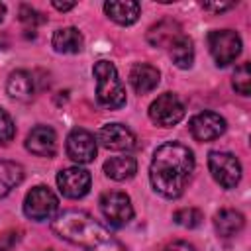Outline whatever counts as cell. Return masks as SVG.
Segmentation results:
<instances>
[{
	"label": "cell",
	"instance_id": "cell-19",
	"mask_svg": "<svg viewBox=\"0 0 251 251\" xmlns=\"http://www.w3.org/2000/svg\"><path fill=\"white\" fill-rule=\"evenodd\" d=\"M135 171H137V161L131 155L112 157L104 163V173L112 180H127L135 175Z\"/></svg>",
	"mask_w": 251,
	"mask_h": 251
},
{
	"label": "cell",
	"instance_id": "cell-12",
	"mask_svg": "<svg viewBox=\"0 0 251 251\" xmlns=\"http://www.w3.org/2000/svg\"><path fill=\"white\" fill-rule=\"evenodd\" d=\"M96 141H100V145H104L106 149L112 151H129L135 147V135L133 131L124 126V124H106L98 129Z\"/></svg>",
	"mask_w": 251,
	"mask_h": 251
},
{
	"label": "cell",
	"instance_id": "cell-2",
	"mask_svg": "<svg viewBox=\"0 0 251 251\" xmlns=\"http://www.w3.org/2000/svg\"><path fill=\"white\" fill-rule=\"evenodd\" d=\"M51 231L84 251H126L124 243L108 227L80 210L59 212L51 220Z\"/></svg>",
	"mask_w": 251,
	"mask_h": 251
},
{
	"label": "cell",
	"instance_id": "cell-3",
	"mask_svg": "<svg viewBox=\"0 0 251 251\" xmlns=\"http://www.w3.org/2000/svg\"><path fill=\"white\" fill-rule=\"evenodd\" d=\"M94 78H96V100L110 110H118L126 104V88L118 76L116 67L110 61L94 63Z\"/></svg>",
	"mask_w": 251,
	"mask_h": 251
},
{
	"label": "cell",
	"instance_id": "cell-4",
	"mask_svg": "<svg viewBox=\"0 0 251 251\" xmlns=\"http://www.w3.org/2000/svg\"><path fill=\"white\" fill-rule=\"evenodd\" d=\"M59 198L53 194L51 188L39 184L33 186L24 198V214L33 222H45L57 216Z\"/></svg>",
	"mask_w": 251,
	"mask_h": 251
},
{
	"label": "cell",
	"instance_id": "cell-1",
	"mask_svg": "<svg viewBox=\"0 0 251 251\" xmlns=\"http://www.w3.org/2000/svg\"><path fill=\"white\" fill-rule=\"evenodd\" d=\"M192 171H194L192 151L178 141H167L159 145L153 153L149 165V180L155 192L175 200L182 196L192 176Z\"/></svg>",
	"mask_w": 251,
	"mask_h": 251
},
{
	"label": "cell",
	"instance_id": "cell-11",
	"mask_svg": "<svg viewBox=\"0 0 251 251\" xmlns=\"http://www.w3.org/2000/svg\"><path fill=\"white\" fill-rule=\"evenodd\" d=\"M188 127L196 141H212V139H218L226 131L227 124L216 112H200L190 120Z\"/></svg>",
	"mask_w": 251,
	"mask_h": 251
},
{
	"label": "cell",
	"instance_id": "cell-7",
	"mask_svg": "<svg viewBox=\"0 0 251 251\" xmlns=\"http://www.w3.org/2000/svg\"><path fill=\"white\" fill-rule=\"evenodd\" d=\"M100 212L114 227H124L133 218V206L126 192L112 190L100 196Z\"/></svg>",
	"mask_w": 251,
	"mask_h": 251
},
{
	"label": "cell",
	"instance_id": "cell-25",
	"mask_svg": "<svg viewBox=\"0 0 251 251\" xmlns=\"http://www.w3.org/2000/svg\"><path fill=\"white\" fill-rule=\"evenodd\" d=\"M16 135V126H14V120L12 116L0 108V143L2 145H8Z\"/></svg>",
	"mask_w": 251,
	"mask_h": 251
},
{
	"label": "cell",
	"instance_id": "cell-31",
	"mask_svg": "<svg viewBox=\"0 0 251 251\" xmlns=\"http://www.w3.org/2000/svg\"><path fill=\"white\" fill-rule=\"evenodd\" d=\"M4 16H6V6H4V4L0 2V22L4 20Z\"/></svg>",
	"mask_w": 251,
	"mask_h": 251
},
{
	"label": "cell",
	"instance_id": "cell-14",
	"mask_svg": "<svg viewBox=\"0 0 251 251\" xmlns=\"http://www.w3.org/2000/svg\"><path fill=\"white\" fill-rule=\"evenodd\" d=\"M159 78H161L159 69L149 63H135L129 71V84L137 94H147L155 90L159 84Z\"/></svg>",
	"mask_w": 251,
	"mask_h": 251
},
{
	"label": "cell",
	"instance_id": "cell-29",
	"mask_svg": "<svg viewBox=\"0 0 251 251\" xmlns=\"http://www.w3.org/2000/svg\"><path fill=\"white\" fill-rule=\"evenodd\" d=\"M163 251H196L188 241H173V243H169Z\"/></svg>",
	"mask_w": 251,
	"mask_h": 251
},
{
	"label": "cell",
	"instance_id": "cell-20",
	"mask_svg": "<svg viewBox=\"0 0 251 251\" xmlns=\"http://www.w3.org/2000/svg\"><path fill=\"white\" fill-rule=\"evenodd\" d=\"M6 92L16 100H29L33 96V78L27 71H14L8 76Z\"/></svg>",
	"mask_w": 251,
	"mask_h": 251
},
{
	"label": "cell",
	"instance_id": "cell-22",
	"mask_svg": "<svg viewBox=\"0 0 251 251\" xmlns=\"http://www.w3.org/2000/svg\"><path fill=\"white\" fill-rule=\"evenodd\" d=\"M169 55H171L173 63L178 69H190L192 63H194V45H192V39L182 33L180 37H176L169 45Z\"/></svg>",
	"mask_w": 251,
	"mask_h": 251
},
{
	"label": "cell",
	"instance_id": "cell-15",
	"mask_svg": "<svg viewBox=\"0 0 251 251\" xmlns=\"http://www.w3.org/2000/svg\"><path fill=\"white\" fill-rule=\"evenodd\" d=\"M104 12L112 22H116L120 25H131L137 22L141 6H139V2H133V0H126V2L110 0L104 4Z\"/></svg>",
	"mask_w": 251,
	"mask_h": 251
},
{
	"label": "cell",
	"instance_id": "cell-8",
	"mask_svg": "<svg viewBox=\"0 0 251 251\" xmlns=\"http://www.w3.org/2000/svg\"><path fill=\"white\" fill-rule=\"evenodd\" d=\"M149 118L161 127H173L184 118V104L175 92H165L151 102Z\"/></svg>",
	"mask_w": 251,
	"mask_h": 251
},
{
	"label": "cell",
	"instance_id": "cell-5",
	"mask_svg": "<svg viewBox=\"0 0 251 251\" xmlns=\"http://www.w3.org/2000/svg\"><path fill=\"white\" fill-rule=\"evenodd\" d=\"M208 47L218 67H227L241 53V37L233 29H214L208 35Z\"/></svg>",
	"mask_w": 251,
	"mask_h": 251
},
{
	"label": "cell",
	"instance_id": "cell-28",
	"mask_svg": "<svg viewBox=\"0 0 251 251\" xmlns=\"http://www.w3.org/2000/svg\"><path fill=\"white\" fill-rule=\"evenodd\" d=\"M235 4L233 2H204L202 4V8L204 10H210V12H226V10H229V8H233Z\"/></svg>",
	"mask_w": 251,
	"mask_h": 251
},
{
	"label": "cell",
	"instance_id": "cell-13",
	"mask_svg": "<svg viewBox=\"0 0 251 251\" xmlns=\"http://www.w3.org/2000/svg\"><path fill=\"white\" fill-rule=\"evenodd\" d=\"M25 147L29 153L37 157H53L57 151V133L49 126H35L27 137H25Z\"/></svg>",
	"mask_w": 251,
	"mask_h": 251
},
{
	"label": "cell",
	"instance_id": "cell-21",
	"mask_svg": "<svg viewBox=\"0 0 251 251\" xmlns=\"http://www.w3.org/2000/svg\"><path fill=\"white\" fill-rule=\"evenodd\" d=\"M24 167L16 161H0V198L8 196L24 180Z\"/></svg>",
	"mask_w": 251,
	"mask_h": 251
},
{
	"label": "cell",
	"instance_id": "cell-24",
	"mask_svg": "<svg viewBox=\"0 0 251 251\" xmlns=\"http://www.w3.org/2000/svg\"><path fill=\"white\" fill-rule=\"evenodd\" d=\"M233 88L237 94L241 96H249L251 92V69H249V63H241L235 73H233Z\"/></svg>",
	"mask_w": 251,
	"mask_h": 251
},
{
	"label": "cell",
	"instance_id": "cell-10",
	"mask_svg": "<svg viewBox=\"0 0 251 251\" xmlns=\"http://www.w3.org/2000/svg\"><path fill=\"white\" fill-rule=\"evenodd\" d=\"M67 155L78 165L92 163L94 157H96V139H94V135L90 131L82 129V127H75L67 137Z\"/></svg>",
	"mask_w": 251,
	"mask_h": 251
},
{
	"label": "cell",
	"instance_id": "cell-18",
	"mask_svg": "<svg viewBox=\"0 0 251 251\" xmlns=\"http://www.w3.org/2000/svg\"><path fill=\"white\" fill-rule=\"evenodd\" d=\"M182 35V27L173 20H163L147 31V41L153 47H169L176 37Z\"/></svg>",
	"mask_w": 251,
	"mask_h": 251
},
{
	"label": "cell",
	"instance_id": "cell-30",
	"mask_svg": "<svg viewBox=\"0 0 251 251\" xmlns=\"http://www.w3.org/2000/svg\"><path fill=\"white\" fill-rule=\"evenodd\" d=\"M51 4H53V8H55V10H59V12H69V10H73V8L76 6L75 2H57V0H55V2H51Z\"/></svg>",
	"mask_w": 251,
	"mask_h": 251
},
{
	"label": "cell",
	"instance_id": "cell-23",
	"mask_svg": "<svg viewBox=\"0 0 251 251\" xmlns=\"http://www.w3.org/2000/svg\"><path fill=\"white\" fill-rule=\"evenodd\" d=\"M173 220H175V224L192 229V227H198L202 224L204 214L198 208H180V210H176L173 214Z\"/></svg>",
	"mask_w": 251,
	"mask_h": 251
},
{
	"label": "cell",
	"instance_id": "cell-26",
	"mask_svg": "<svg viewBox=\"0 0 251 251\" xmlns=\"http://www.w3.org/2000/svg\"><path fill=\"white\" fill-rule=\"evenodd\" d=\"M20 22H22L27 29H35L39 24L45 22V18H43L35 8L24 4V6H20Z\"/></svg>",
	"mask_w": 251,
	"mask_h": 251
},
{
	"label": "cell",
	"instance_id": "cell-16",
	"mask_svg": "<svg viewBox=\"0 0 251 251\" xmlns=\"http://www.w3.org/2000/svg\"><path fill=\"white\" fill-rule=\"evenodd\" d=\"M53 49L57 53H65V55H75V53H80L82 51V45H84V39H82V33L76 29V27H61L53 33Z\"/></svg>",
	"mask_w": 251,
	"mask_h": 251
},
{
	"label": "cell",
	"instance_id": "cell-9",
	"mask_svg": "<svg viewBox=\"0 0 251 251\" xmlns=\"http://www.w3.org/2000/svg\"><path fill=\"white\" fill-rule=\"evenodd\" d=\"M90 173L80 167H69L57 175L59 192L67 198H82L90 190Z\"/></svg>",
	"mask_w": 251,
	"mask_h": 251
},
{
	"label": "cell",
	"instance_id": "cell-6",
	"mask_svg": "<svg viewBox=\"0 0 251 251\" xmlns=\"http://www.w3.org/2000/svg\"><path fill=\"white\" fill-rule=\"evenodd\" d=\"M208 169L222 188H235L241 180V165L227 151H212L208 155Z\"/></svg>",
	"mask_w": 251,
	"mask_h": 251
},
{
	"label": "cell",
	"instance_id": "cell-27",
	"mask_svg": "<svg viewBox=\"0 0 251 251\" xmlns=\"http://www.w3.org/2000/svg\"><path fill=\"white\" fill-rule=\"evenodd\" d=\"M22 233L18 229H8L0 235V251H12V247L20 241Z\"/></svg>",
	"mask_w": 251,
	"mask_h": 251
},
{
	"label": "cell",
	"instance_id": "cell-17",
	"mask_svg": "<svg viewBox=\"0 0 251 251\" xmlns=\"http://www.w3.org/2000/svg\"><path fill=\"white\" fill-rule=\"evenodd\" d=\"M243 226H245V218L237 210L224 208L214 216V227L220 237H233L243 229Z\"/></svg>",
	"mask_w": 251,
	"mask_h": 251
}]
</instances>
